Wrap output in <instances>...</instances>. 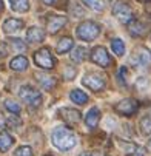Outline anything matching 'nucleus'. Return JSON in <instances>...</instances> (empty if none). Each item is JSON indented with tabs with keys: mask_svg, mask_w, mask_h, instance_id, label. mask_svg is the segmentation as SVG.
Masks as SVG:
<instances>
[{
	"mask_svg": "<svg viewBox=\"0 0 151 156\" xmlns=\"http://www.w3.org/2000/svg\"><path fill=\"white\" fill-rule=\"evenodd\" d=\"M51 141L59 150L67 151L77 144V136L70 127H56L51 135Z\"/></svg>",
	"mask_w": 151,
	"mask_h": 156,
	"instance_id": "1",
	"label": "nucleus"
},
{
	"mask_svg": "<svg viewBox=\"0 0 151 156\" xmlns=\"http://www.w3.org/2000/svg\"><path fill=\"white\" fill-rule=\"evenodd\" d=\"M76 34L80 40L91 42L100 34V25L96 23V22H93V20L82 22V23L76 28Z\"/></svg>",
	"mask_w": 151,
	"mask_h": 156,
	"instance_id": "2",
	"label": "nucleus"
},
{
	"mask_svg": "<svg viewBox=\"0 0 151 156\" xmlns=\"http://www.w3.org/2000/svg\"><path fill=\"white\" fill-rule=\"evenodd\" d=\"M19 96H20V99L23 101L26 105H29V107H33V108L40 107V104H42V101H43L40 91L36 90V88H33L31 85H23V87H20Z\"/></svg>",
	"mask_w": 151,
	"mask_h": 156,
	"instance_id": "3",
	"label": "nucleus"
},
{
	"mask_svg": "<svg viewBox=\"0 0 151 156\" xmlns=\"http://www.w3.org/2000/svg\"><path fill=\"white\" fill-rule=\"evenodd\" d=\"M34 62L36 65L39 66V68L42 70H53L56 66V59L51 53L50 48H40L39 51L34 53Z\"/></svg>",
	"mask_w": 151,
	"mask_h": 156,
	"instance_id": "4",
	"label": "nucleus"
},
{
	"mask_svg": "<svg viewBox=\"0 0 151 156\" xmlns=\"http://www.w3.org/2000/svg\"><path fill=\"white\" fill-rule=\"evenodd\" d=\"M131 62L134 63L136 68H142V70L149 68L151 66V51L146 47H137L131 57Z\"/></svg>",
	"mask_w": 151,
	"mask_h": 156,
	"instance_id": "5",
	"label": "nucleus"
},
{
	"mask_svg": "<svg viewBox=\"0 0 151 156\" xmlns=\"http://www.w3.org/2000/svg\"><path fill=\"white\" fill-rule=\"evenodd\" d=\"M113 16L120 22V23L128 25L134 17H133V9L126 2H117L113 6Z\"/></svg>",
	"mask_w": 151,
	"mask_h": 156,
	"instance_id": "6",
	"label": "nucleus"
},
{
	"mask_svg": "<svg viewBox=\"0 0 151 156\" xmlns=\"http://www.w3.org/2000/svg\"><path fill=\"white\" fill-rule=\"evenodd\" d=\"M82 83L85 87H88L91 91H102L106 85V79L100 73H88L83 76Z\"/></svg>",
	"mask_w": 151,
	"mask_h": 156,
	"instance_id": "7",
	"label": "nucleus"
},
{
	"mask_svg": "<svg viewBox=\"0 0 151 156\" xmlns=\"http://www.w3.org/2000/svg\"><path fill=\"white\" fill-rule=\"evenodd\" d=\"M114 110H116V113H119L122 116H133V115L137 113V110H139V102L136 99H133V98H128V99L120 101L114 107Z\"/></svg>",
	"mask_w": 151,
	"mask_h": 156,
	"instance_id": "8",
	"label": "nucleus"
},
{
	"mask_svg": "<svg viewBox=\"0 0 151 156\" xmlns=\"http://www.w3.org/2000/svg\"><path fill=\"white\" fill-rule=\"evenodd\" d=\"M91 60L94 63H97L99 66H102V68H108V66L113 65V59L111 56L108 54V51L103 48V47H96L93 51H91Z\"/></svg>",
	"mask_w": 151,
	"mask_h": 156,
	"instance_id": "9",
	"label": "nucleus"
},
{
	"mask_svg": "<svg viewBox=\"0 0 151 156\" xmlns=\"http://www.w3.org/2000/svg\"><path fill=\"white\" fill-rule=\"evenodd\" d=\"M67 25V17L59 16V14H51L46 19V30L50 34H56L59 33V30H62Z\"/></svg>",
	"mask_w": 151,
	"mask_h": 156,
	"instance_id": "10",
	"label": "nucleus"
},
{
	"mask_svg": "<svg viewBox=\"0 0 151 156\" xmlns=\"http://www.w3.org/2000/svg\"><path fill=\"white\" fill-rule=\"evenodd\" d=\"M59 115L60 118L65 121V122H68V124H77L80 122L82 119V115H80V111H77L76 108H68V107H65L59 111Z\"/></svg>",
	"mask_w": 151,
	"mask_h": 156,
	"instance_id": "11",
	"label": "nucleus"
},
{
	"mask_svg": "<svg viewBox=\"0 0 151 156\" xmlns=\"http://www.w3.org/2000/svg\"><path fill=\"white\" fill-rule=\"evenodd\" d=\"M128 33L131 34L133 37H143V36L146 34V27L142 23L140 20L133 19V20L128 23Z\"/></svg>",
	"mask_w": 151,
	"mask_h": 156,
	"instance_id": "12",
	"label": "nucleus"
},
{
	"mask_svg": "<svg viewBox=\"0 0 151 156\" xmlns=\"http://www.w3.org/2000/svg\"><path fill=\"white\" fill-rule=\"evenodd\" d=\"M99 119H100V111H99L97 107H93L85 116V124L90 130H94L99 124Z\"/></svg>",
	"mask_w": 151,
	"mask_h": 156,
	"instance_id": "13",
	"label": "nucleus"
},
{
	"mask_svg": "<svg viewBox=\"0 0 151 156\" xmlns=\"http://www.w3.org/2000/svg\"><path fill=\"white\" fill-rule=\"evenodd\" d=\"M23 28V22L20 19H6L3 22V31L6 34H12V33H19Z\"/></svg>",
	"mask_w": 151,
	"mask_h": 156,
	"instance_id": "14",
	"label": "nucleus"
},
{
	"mask_svg": "<svg viewBox=\"0 0 151 156\" xmlns=\"http://www.w3.org/2000/svg\"><path fill=\"white\" fill-rule=\"evenodd\" d=\"M119 147H120V150L123 151V154H126V156H133L134 153L142 154V153L145 151L142 147H139V145H136V144H133V142H123V141H119Z\"/></svg>",
	"mask_w": 151,
	"mask_h": 156,
	"instance_id": "15",
	"label": "nucleus"
},
{
	"mask_svg": "<svg viewBox=\"0 0 151 156\" xmlns=\"http://www.w3.org/2000/svg\"><path fill=\"white\" fill-rule=\"evenodd\" d=\"M43 39H45V33L39 27H31L26 31V40L29 43H39V42H43Z\"/></svg>",
	"mask_w": 151,
	"mask_h": 156,
	"instance_id": "16",
	"label": "nucleus"
},
{
	"mask_svg": "<svg viewBox=\"0 0 151 156\" xmlns=\"http://www.w3.org/2000/svg\"><path fill=\"white\" fill-rule=\"evenodd\" d=\"M37 82L40 83L42 88H45L48 91H51L57 85V79L53 77V76H48V74H37Z\"/></svg>",
	"mask_w": 151,
	"mask_h": 156,
	"instance_id": "17",
	"label": "nucleus"
},
{
	"mask_svg": "<svg viewBox=\"0 0 151 156\" xmlns=\"http://www.w3.org/2000/svg\"><path fill=\"white\" fill-rule=\"evenodd\" d=\"M14 139L8 131H0V153H5L11 148Z\"/></svg>",
	"mask_w": 151,
	"mask_h": 156,
	"instance_id": "18",
	"label": "nucleus"
},
{
	"mask_svg": "<svg viewBox=\"0 0 151 156\" xmlns=\"http://www.w3.org/2000/svg\"><path fill=\"white\" fill-rule=\"evenodd\" d=\"M70 99L77 105H85L86 102H88V94H86L85 91H82V90H79V88H76V90H73L70 93Z\"/></svg>",
	"mask_w": 151,
	"mask_h": 156,
	"instance_id": "19",
	"label": "nucleus"
},
{
	"mask_svg": "<svg viewBox=\"0 0 151 156\" xmlns=\"http://www.w3.org/2000/svg\"><path fill=\"white\" fill-rule=\"evenodd\" d=\"M9 66H11L14 71H23V70L28 68V59L25 56H17V57H14L11 60Z\"/></svg>",
	"mask_w": 151,
	"mask_h": 156,
	"instance_id": "20",
	"label": "nucleus"
},
{
	"mask_svg": "<svg viewBox=\"0 0 151 156\" xmlns=\"http://www.w3.org/2000/svg\"><path fill=\"white\" fill-rule=\"evenodd\" d=\"M86 57H88V50H86L85 47H76L71 53V60L76 62V63L83 62Z\"/></svg>",
	"mask_w": 151,
	"mask_h": 156,
	"instance_id": "21",
	"label": "nucleus"
},
{
	"mask_svg": "<svg viewBox=\"0 0 151 156\" xmlns=\"http://www.w3.org/2000/svg\"><path fill=\"white\" fill-rule=\"evenodd\" d=\"M71 48H73V39L71 37H62L56 47V51H57V54H63V53L70 51Z\"/></svg>",
	"mask_w": 151,
	"mask_h": 156,
	"instance_id": "22",
	"label": "nucleus"
},
{
	"mask_svg": "<svg viewBox=\"0 0 151 156\" xmlns=\"http://www.w3.org/2000/svg\"><path fill=\"white\" fill-rule=\"evenodd\" d=\"M11 9L15 12H26L29 9V0H11Z\"/></svg>",
	"mask_w": 151,
	"mask_h": 156,
	"instance_id": "23",
	"label": "nucleus"
},
{
	"mask_svg": "<svg viewBox=\"0 0 151 156\" xmlns=\"http://www.w3.org/2000/svg\"><path fill=\"white\" fill-rule=\"evenodd\" d=\"M111 50L114 51L116 56L122 57L125 56V42L122 39H113L111 40Z\"/></svg>",
	"mask_w": 151,
	"mask_h": 156,
	"instance_id": "24",
	"label": "nucleus"
},
{
	"mask_svg": "<svg viewBox=\"0 0 151 156\" xmlns=\"http://www.w3.org/2000/svg\"><path fill=\"white\" fill-rule=\"evenodd\" d=\"M83 5H86L93 11H103L105 9V2L103 0H82Z\"/></svg>",
	"mask_w": 151,
	"mask_h": 156,
	"instance_id": "25",
	"label": "nucleus"
},
{
	"mask_svg": "<svg viewBox=\"0 0 151 156\" xmlns=\"http://www.w3.org/2000/svg\"><path fill=\"white\" fill-rule=\"evenodd\" d=\"M8 45L11 47V50L19 51V53H23V51L26 50L25 42H22L20 39H9V40H8Z\"/></svg>",
	"mask_w": 151,
	"mask_h": 156,
	"instance_id": "26",
	"label": "nucleus"
},
{
	"mask_svg": "<svg viewBox=\"0 0 151 156\" xmlns=\"http://www.w3.org/2000/svg\"><path fill=\"white\" fill-rule=\"evenodd\" d=\"M139 125H140V131L143 135H151V118L149 116H143Z\"/></svg>",
	"mask_w": 151,
	"mask_h": 156,
	"instance_id": "27",
	"label": "nucleus"
},
{
	"mask_svg": "<svg viewBox=\"0 0 151 156\" xmlns=\"http://www.w3.org/2000/svg\"><path fill=\"white\" fill-rule=\"evenodd\" d=\"M70 14H71L73 17H76V19H80V17L85 16V11H83V8H82L80 5L73 3V5L70 6Z\"/></svg>",
	"mask_w": 151,
	"mask_h": 156,
	"instance_id": "28",
	"label": "nucleus"
},
{
	"mask_svg": "<svg viewBox=\"0 0 151 156\" xmlns=\"http://www.w3.org/2000/svg\"><path fill=\"white\" fill-rule=\"evenodd\" d=\"M5 108H6L8 111H11V113H14V115H19V113H20V105H19L17 102L11 101V99H6V101H5Z\"/></svg>",
	"mask_w": 151,
	"mask_h": 156,
	"instance_id": "29",
	"label": "nucleus"
},
{
	"mask_svg": "<svg viewBox=\"0 0 151 156\" xmlns=\"http://www.w3.org/2000/svg\"><path fill=\"white\" fill-rule=\"evenodd\" d=\"M14 156H34V154H33L31 147H28V145H22V147H19V148L14 151Z\"/></svg>",
	"mask_w": 151,
	"mask_h": 156,
	"instance_id": "30",
	"label": "nucleus"
},
{
	"mask_svg": "<svg viewBox=\"0 0 151 156\" xmlns=\"http://www.w3.org/2000/svg\"><path fill=\"white\" fill-rule=\"evenodd\" d=\"M6 125L8 127H11V128H19V127H22V119L15 115V116H9L8 119H6Z\"/></svg>",
	"mask_w": 151,
	"mask_h": 156,
	"instance_id": "31",
	"label": "nucleus"
},
{
	"mask_svg": "<svg viewBox=\"0 0 151 156\" xmlns=\"http://www.w3.org/2000/svg\"><path fill=\"white\" fill-rule=\"evenodd\" d=\"M74 76H76V68H73V66H67V68L63 70V77L67 80H71Z\"/></svg>",
	"mask_w": 151,
	"mask_h": 156,
	"instance_id": "32",
	"label": "nucleus"
},
{
	"mask_svg": "<svg viewBox=\"0 0 151 156\" xmlns=\"http://www.w3.org/2000/svg\"><path fill=\"white\" fill-rule=\"evenodd\" d=\"M119 77H120V82L122 83H126V77H128V70L125 68V66H122V68H120V71H119Z\"/></svg>",
	"mask_w": 151,
	"mask_h": 156,
	"instance_id": "33",
	"label": "nucleus"
},
{
	"mask_svg": "<svg viewBox=\"0 0 151 156\" xmlns=\"http://www.w3.org/2000/svg\"><path fill=\"white\" fill-rule=\"evenodd\" d=\"M5 56H8V45L5 42H2L0 43V57H5Z\"/></svg>",
	"mask_w": 151,
	"mask_h": 156,
	"instance_id": "34",
	"label": "nucleus"
},
{
	"mask_svg": "<svg viewBox=\"0 0 151 156\" xmlns=\"http://www.w3.org/2000/svg\"><path fill=\"white\" fill-rule=\"evenodd\" d=\"M80 156H99V154H96V153H88V151H86V153H82Z\"/></svg>",
	"mask_w": 151,
	"mask_h": 156,
	"instance_id": "35",
	"label": "nucleus"
},
{
	"mask_svg": "<svg viewBox=\"0 0 151 156\" xmlns=\"http://www.w3.org/2000/svg\"><path fill=\"white\" fill-rule=\"evenodd\" d=\"M56 2V0H43V3H46V5H53Z\"/></svg>",
	"mask_w": 151,
	"mask_h": 156,
	"instance_id": "36",
	"label": "nucleus"
},
{
	"mask_svg": "<svg viewBox=\"0 0 151 156\" xmlns=\"http://www.w3.org/2000/svg\"><path fill=\"white\" fill-rule=\"evenodd\" d=\"M3 8H5V5H3V0H0V12L3 11Z\"/></svg>",
	"mask_w": 151,
	"mask_h": 156,
	"instance_id": "37",
	"label": "nucleus"
},
{
	"mask_svg": "<svg viewBox=\"0 0 151 156\" xmlns=\"http://www.w3.org/2000/svg\"><path fill=\"white\" fill-rule=\"evenodd\" d=\"M148 147H149V148H151V139H149V142H148Z\"/></svg>",
	"mask_w": 151,
	"mask_h": 156,
	"instance_id": "38",
	"label": "nucleus"
},
{
	"mask_svg": "<svg viewBox=\"0 0 151 156\" xmlns=\"http://www.w3.org/2000/svg\"><path fill=\"white\" fill-rule=\"evenodd\" d=\"M139 2H149V0H139Z\"/></svg>",
	"mask_w": 151,
	"mask_h": 156,
	"instance_id": "39",
	"label": "nucleus"
}]
</instances>
